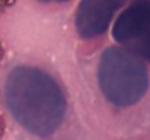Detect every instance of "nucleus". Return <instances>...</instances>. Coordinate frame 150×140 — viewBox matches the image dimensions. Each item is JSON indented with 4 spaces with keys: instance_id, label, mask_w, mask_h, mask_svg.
I'll return each instance as SVG.
<instances>
[{
    "instance_id": "f257e3e1",
    "label": "nucleus",
    "mask_w": 150,
    "mask_h": 140,
    "mask_svg": "<svg viewBox=\"0 0 150 140\" xmlns=\"http://www.w3.org/2000/svg\"><path fill=\"white\" fill-rule=\"evenodd\" d=\"M3 98L16 123L40 137L51 136L66 115L63 89L52 76L38 67H13L4 79Z\"/></svg>"
},
{
    "instance_id": "f03ea898",
    "label": "nucleus",
    "mask_w": 150,
    "mask_h": 140,
    "mask_svg": "<svg viewBox=\"0 0 150 140\" xmlns=\"http://www.w3.org/2000/svg\"><path fill=\"white\" fill-rule=\"evenodd\" d=\"M98 83L109 104L121 108L131 107L147 92L149 72L133 51L124 47H109L98 63Z\"/></svg>"
},
{
    "instance_id": "7ed1b4c3",
    "label": "nucleus",
    "mask_w": 150,
    "mask_h": 140,
    "mask_svg": "<svg viewBox=\"0 0 150 140\" xmlns=\"http://www.w3.org/2000/svg\"><path fill=\"white\" fill-rule=\"evenodd\" d=\"M114 40L150 63V0H134L115 21Z\"/></svg>"
},
{
    "instance_id": "20e7f679",
    "label": "nucleus",
    "mask_w": 150,
    "mask_h": 140,
    "mask_svg": "<svg viewBox=\"0 0 150 140\" xmlns=\"http://www.w3.org/2000/svg\"><path fill=\"white\" fill-rule=\"evenodd\" d=\"M125 0H82L74 16L76 32L80 38L91 40L106 31L115 12Z\"/></svg>"
},
{
    "instance_id": "39448f33",
    "label": "nucleus",
    "mask_w": 150,
    "mask_h": 140,
    "mask_svg": "<svg viewBox=\"0 0 150 140\" xmlns=\"http://www.w3.org/2000/svg\"><path fill=\"white\" fill-rule=\"evenodd\" d=\"M15 3L16 0H0V15H3L7 9H10Z\"/></svg>"
},
{
    "instance_id": "423d86ee",
    "label": "nucleus",
    "mask_w": 150,
    "mask_h": 140,
    "mask_svg": "<svg viewBox=\"0 0 150 140\" xmlns=\"http://www.w3.org/2000/svg\"><path fill=\"white\" fill-rule=\"evenodd\" d=\"M4 133H6V120H4V117L0 114V140L4 137Z\"/></svg>"
},
{
    "instance_id": "0eeeda50",
    "label": "nucleus",
    "mask_w": 150,
    "mask_h": 140,
    "mask_svg": "<svg viewBox=\"0 0 150 140\" xmlns=\"http://www.w3.org/2000/svg\"><path fill=\"white\" fill-rule=\"evenodd\" d=\"M4 54H6L4 45H3V43L0 41V64H1V61H3V58H4Z\"/></svg>"
},
{
    "instance_id": "6e6552de",
    "label": "nucleus",
    "mask_w": 150,
    "mask_h": 140,
    "mask_svg": "<svg viewBox=\"0 0 150 140\" xmlns=\"http://www.w3.org/2000/svg\"><path fill=\"white\" fill-rule=\"evenodd\" d=\"M40 1H44V3H51V1H55V3H63V1H67V0H40Z\"/></svg>"
}]
</instances>
